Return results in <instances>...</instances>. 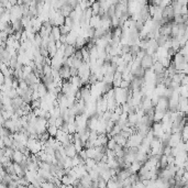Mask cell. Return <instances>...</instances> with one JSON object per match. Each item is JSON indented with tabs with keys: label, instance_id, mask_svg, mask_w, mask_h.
I'll return each mask as SVG.
<instances>
[{
	"label": "cell",
	"instance_id": "obj_1",
	"mask_svg": "<svg viewBox=\"0 0 188 188\" xmlns=\"http://www.w3.org/2000/svg\"><path fill=\"white\" fill-rule=\"evenodd\" d=\"M167 109H168V98L164 97V96L158 97L157 104L154 107V110L165 112V111H167Z\"/></svg>",
	"mask_w": 188,
	"mask_h": 188
},
{
	"label": "cell",
	"instance_id": "obj_2",
	"mask_svg": "<svg viewBox=\"0 0 188 188\" xmlns=\"http://www.w3.org/2000/svg\"><path fill=\"white\" fill-rule=\"evenodd\" d=\"M181 142V133H171L169 139H168V142H167V145L171 146V147H173V146H177Z\"/></svg>",
	"mask_w": 188,
	"mask_h": 188
},
{
	"label": "cell",
	"instance_id": "obj_3",
	"mask_svg": "<svg viewBox=\"0 0 188 188\" xmlns=\"http://www.w3.org/2000/svg\"><path fill=\"white\" fill-rule=\"evenodd\" d=\"M153 63H154V62H153L152 56H151V55H147V54H145L142 58H141L140 66H141L142 68H144V69H149V68L152 67Z\"/></svg>",
	"mask_w": 188,
	"mask_h": 188
},
{
	"label": "cell",
	"instance_id": "obj_4",
	"mask_svg": "<svg viewBox=\"0 0 188 188\" xmlns=\"http://www.w3.org/2000/svg\"><path fill=\"white\" fill-rule=\"evenodd\" d=\"M65 147V154H66V156L68 157H74L76 154H77V151H76L75 146H74V144L73 143H69L67 144L66 146H64Z\"/></svg>",
	"mask_w": 188,
	"mask_h": 188
},
{
	"label": "cell",
	"instance_id": "obj_5",
	"mask_svg": "<svg viewBox=\"0 0 188 188\" xmlns=\"http://www.w3.org/2000/svg\"><path fill=\"white\" fill-rule=\"evenodd\" d=\"M24 157V154H23L21 151L19 150H13V153H12V156H11V161L12 162H15V163H20L21 161Z\"/></svg>",
	"mask_w": 188,
	"mask_h": 188
},
{
	"label": "cell",
	"instance_id": "obj_6",
	"mask_svg": "<svg viewBox=\"0 0 188 188\" xmlns=\"http://www.w3.org/2000/svg\"><path fill=\"white\" fill-rule=\"evenodd\" d=\"M76 51L75 45H70V44H65L64 46V56L65 57H69V56H73L74 53Z\"/></svg>",
	"mask_w": 188,
	"mask_h": 188
},
{
	"label": "cell",
	"instance_id": "obj_7",
	"mask_svg": "<svg viewBox=\"0 0 188 188\" xmlns=\"http://www.w3.org/2000/svg\"><path fill=\"white\" fill-rule=\"evenodd\" d=\"M122 80V73H119V72H114L113 74V79H112V87H119L120 86V83Z\"/></svg>",
	"mask_w": 188,
	"mask_h": 188
},
{
	"label": "cell",
	"instance_id": "obj_8",
	"mask_svg": "<svg viewBox=\"0 0 188 188\" xmlns=\"http://www.w3.org/2000/svg\"><path fill=\"white\" fill-rule=\"evenodd\" d=\"M89 27L95 28V29L100 27V15H91L90 20H89Z\"/></svg>",
	"mask_w": 188,
	"mask_h": 188
},
{
	"label": "cell",
	"instance_id": "obj_9",
	"mask_svg": "<svg viewBox=\"0 0 188 188\" xmlns=\"http://www.w3.org/2000/svg\"><path fill=\"white\" fill-rule=\"evenodd\" d=\"M112 138L114 139L116 143H117V144H119V145H121L122 147H124V146L127 145V140H128V139L123 138V136H121L120 133H117V134H114Z\"/></svg>",
	"mask_w": 188,
	"mask_h": 188
},
{
	"label": "cell",
	"instance_id": "obj_10",
	"mask_svg": "<svg viewBox=\"0 0 188 188\" xmlns=\"http://www.w3.org/2000/svg\"><path fill=\"white\" fill-rule=\"evenodd\" d=\"M39 95H40V97H44L46 94H47V88H46L45 84L43 83V82H40L38 85V90Z\"/></svg>",
	"mask_w": 188,
	"mask_h": 188
},
{
	"label": "cell",
	"instance_id": "obj_11",
	"mask_svg": "<svg viewBox=\"0 0 188 188\" xmlns=\"http://www.w3.org/2000/svg\"><path fill=\"white\" fill-rule=\"evenodd\" d=\"M90 8H91V11H92V15H98V13H99V10H100V8H101L99 0H96L95 2H92Z\"/></svg>",
	"mask_w": 188,
	"mask_h": 188
},
{
	"label": "cell",
	"instance_id": "obj_12",
	"mask_svg": "<svg viewBox=\"0 0 188 188\" xmlns=\"http://www.w3.org/2000/svg\"><path fill=\"white\" fill-rule=\"evenodd\" d=\"M80 52H82V55H83V60L84 62H87L89 63V50L86 47V45L83 46L82 48H79Z\"/></svg>",
	"mask_w": 188,
	"mask_h": 188
},
{
	"label": "cell",
	"instance_id": "obj_13",
	"mask_svg": "<svg viewBox=\"0 0 188 188\" xmlns=\"http://www.w3.org/2000/svg\"><path fill=\"white\" fill-rule=\"evenodd\" d=\"M50 34H52L54 40L56 41V40H60V28L57 27V25H53L52 28V31H51V33Z\"/></svg>",
	"mask_w": 188,
	"mask_h": 188
},
{
	"label": "cell",
	"instance_id": "obj_14",
	"mask_svg": "<svg viewBox=\"0 0 188 188\" xmlns=\"http://www.w3.org/2000/svg\"><path fill=\"white\" fill-rule=\"evenodd\" d=\"M57 130H58V129L56 128L55 124H50V126H47V128H46V132H47L51 136H54V138H55Z\"/></svg>",
	"mask_w": 188,
	"mask_h": 188
},
{
	"label": "cell",
	"instance_id": "obj_15",
	"mask_svg": "<svg viewBox=\"0 0 188 188\" xmlns=\"http://www.w3.org/2000/svg\"><path fill=\"white\" fill-rule=\"evenodd\" d=\"M171 47L173 48L174 51H178L181 48V44H179V41L176 38H172L171 39Z\"/></svg>",
	"mask_w": 188,
	"mask_h": 188
},
{
	"label": "cell",
	"instance_id": "obj_16",
	"mask_svg": "<svg viewBox=\"0 0 188 188\" xmlns=\"http://www.w3.org/2000/svg\"><path fill=\"white\" fill-rule=\"evenodd\" d=\"M164 113L163 111H156V110H154V114H153V122H161L162 121V118H163V116H164Z\"/></svg>",
	"mask_w": 188,
	"mask_h": 188
},
{
	"label": "cell",
	"instance_id": "obj_17",
	"mask_svg": "<svg viewBox=\"0 0 188 188\" xmlns=\"http://www.w3.org/2000/svg\"><path fill=\"white\" fill-rule=\"evenodd\" d=\"M85 151H86V155H87V157L88 158H94L95 157V155H96V150H95V147H94V146L88 147V149H85Z\"/></svg>",
	"mask_w": 188,
	"mask_h": 188
},
{
	"label": "cell",
	"instance_id": "obj_18",
	"mask_svg": "<svg viewBox=\"0 0 188 188\" xmlns=\"http://www.w3.org/2000/svg\"><path fill=\"white\" fill-rule=\"evenodd\" d=\"M58 28H60V34H67L68 32H70V30H72V28H70V27H68V25H65V24H63V25H60Z\"/></svg>",
	"mask_w": 188,
	"mask_h": 188
},
{
	"label": "cell",
	"instance_id": "obj_19",
	"mask_svg": "<svg viewBox=\"0 0 188 188\" xmlns=\"http://www.w3.org/2000/svg\"><path fill=\"white\" fill-rule=\"evenodd\" d=\"M110 20H111V28H117V27H119V18H117L116 15H112V17L110 18Z\"/></svg>",
	"mask_w": 188,
	"mask_h": 188
},
{
	"label": "cell",
	"instance_id": "obj_20",
	"mask_svg": "<svg viewBox=\"0 0 188 188\" xmlns=\"http://www.w3.org/2000/svg\"><path fill=\"white\" fill-rule=\"evenodd\" d=\"M119 87L122 88V89H128V88H130V82H129V80H126V79H122Z\"/></svg>",
	"mask_w": 188,
	"mask_h": 188
},
{
	"label": "cell",
	"instance_id": "obj_21",
	"mask_svg": "<svg viewBox=\"0 0 188 188\" xmlns=\"http://www.w3.org/2000/svg\"><path fill=\"white\" fill-rule=\"evenodd\" d=\"M98 187H100V188L107 187V181H106L101 176H99V178H98Z\"/></svg>",
	"mask_w": 188,
	"mask_h": 188
},
{
	"label": "cell",
	"instance_id": "obj_22",
	"mask_svg": "<svg viewBox=\"0 0 188 188\" xmlns=\"http://www.w3.org/2000/svg\"><path fill=\"white\" fill-rule=\"evenodd\" d=\"M67 128H68V133H75L76 132V124L74 123H67Z\"/></svg>",
	"mask_w": 188,
	"mask_h": 188
},
{
	"label": "cell",
	"instance_id": "obj_23",
	"mask_svg": "<svg viewBox=\"0 0 188 188\" xmlns=\"http://www.w3.org/2000/svg\"><path fill=\"white\" fill-rule=\"evenodd\" d=\"M63 123H64V120H63V118L62 117H57L56 118V120H55V126H56V128L57 129H60V127L63 126Z\"/></svg>",
	"mask_w": 188,
	"mask_h": 188
},
{
	"label": "cell",
	"instance_id": "obj_24",
	"mask_svg": "<svg viewBox=\"0 0 188 188\" xmlns=\"http://www.w3.org/2000/svg\"><path fill=\"white\" fill-rule=\"evenodd\" d=\"M73 23H74V20L70 18V17H65V22H64V24L65 25H68V27H73Z\"/></svg>",
	"mask_w": 188,
	"mask_h": 188
},
{
	"label": "cell",
	"instance_id": "obj_25",
	"mask_svg": "<svg viewBox=\"0 0 188 188\" xmlns=\"http://www.w3.org/2000/svg\"><path fill=\"white\" fill-rule=\"evenodd\" d=\"M119 117H120V116H119L118 113H116L114 111H112V112H111V116H110V120L113 121V122H117V121L119 120Z\"/></svg>",
	"mask_w": 188,
	"mask_h": 188
},
{
	"label": "cell",
	"instance_id": "obj_26",
	"mask_svg": "<svg viewBox=\"0 0 188 188\" xmlns=\"http://www.w3.org/2000/svg\"><path fill=\"white\" fill-rule=\"evenodd\" d=\"M60 41L62 42V44H66V34H60Z\"/></svg>",
	"mask_w": 188,
	"mask_h": 188
},
{
	"label": "cell",
	"instance_id": "obj_27",
	"mask_svg": "<svg viewBox=\"0 0 188 188\" xmlns=\"http://www.w3.org/2000/svg\"><path fill=\"white\" fill-rule=\"evenodd\" d=\"M181 15H187V8H186V5H183V6H181Z\"/></svg>",
	"mask_w": 188,
	"mask_h": 188
},
{
	"label": "cell",
	"instance_id": "obj_28",
	"mask_svg": "<svg viewBox=\"0 0 188 188\" xmlns=\"http://www.w3.org/2000/svg\"><path fill=\"white\" fill-rule=\"evenodd\" d=\"M62 45H63V44H62V42H60V40H56V41H55V46H56L57 50H58L60 47H62Z\"/></svg>",
	"mask_w": 188,
	"mask_h": 188
},
{
	"label": "cell",
	"instance_id": "obj_29",
	"mask_svg": "<svg viewBox=\"0 0 188 188\" xmlns=\"http://www.w3.org/2000/svg\"><path fill=\"white\" fill-rule=\"evenodd\" d=\"M87 1H88V2H89V3H92V2H95V1H96V0H87Z\"/></svg>",
	"mask_w": 188,
	"mask_h": 188
}]
</instances>
